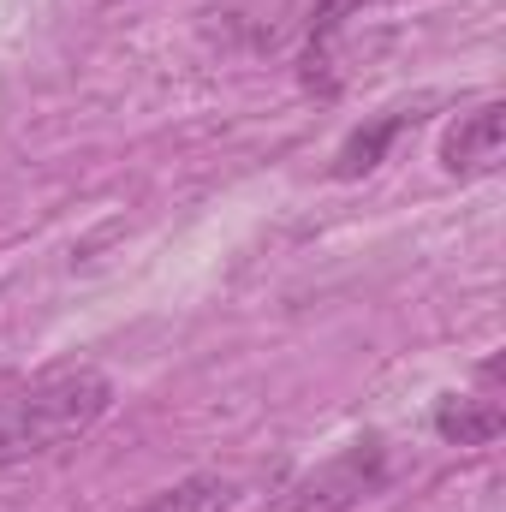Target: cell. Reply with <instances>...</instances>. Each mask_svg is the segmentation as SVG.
I'll return each mask as SVG.
<instances>
[{
	"mask_svg": "<svg viewBox=\"0 0 506 512\" xmlns=\"http://www.w3.org/2000/svg\"><path fill=\"white\" fill-rule=\"evenodd\" d=\"M352 12H364V0H316V6H310V48H304V84H316V78H322V90H334V84H328V42L340 36V24H346Z\"/></svg>",
	"mask_w": 506,
	"mask_h": 512,
	"instance_id": "cell-6",
	"label": "cell"
},
{
	"mask_svg": "<svg viewBox=\"0 0 506 512\" xmlns=\"http://www.w3.org/2000/svg\"><path fill=\"white\" fill-rule=\"evenodd\" d=\"M417 120H423L417 108H393V114H381V120H370V126H358L346 143H340V155H334V179H364L381 155H387V143H393L405 126H417Z\"/></svg>",
	"mask_w": 506,
	"mask_h": 512,
	"instance_id": "cell-5",
	"label": "cell"
},
{
	"mask_svg": "<svg viewBox=\"0 0 506 512\" xmlns=\"http://www.w3.org/2000/svg\"><path fill=\"white\" fill-rule=\"evenodd\" d=\"M108 405H114V382L96 364H66L36 376L24 393L0 399V471L72 447L108 417Z\"/></svg>",
	"mask_w": 506,
	"mask_h": 512,
	"instance_id": "cell-1",
	"label": "cell"
},
{
	"mask_svg": "<svg viewBox=\"0 0 506 512\" xmlns=\"http://www.w3.org/2000/svg\"><path fill=\"white\" fill-rule=\"evenodd\" d=\"M233 507V483L227 477H185V483H173V489H161L155 501H143L137 512H227Z\"/></svg>",
	"mask_w": 506,
	"mask_h": 512,
	"instance_id": "cell-7",
	"label": "cell"
},
{
	"mask_svg": "<svg viewBox=\"0 0 506 512\" xmlns=\"http://www.w3.org/2000/svg\"><path fill=\"white\" fill-rule=\"evenodd\" d=\"M387 477V453L381 441H352L346 453H334L328 465H316L298 489H292V512H352L364 495H376Z\"/></svg>",
	"mask_w": 506,
	"mask_h": 512,
	"instance_id": "cell-2",
	"label": "cell"
},
{
	"mask_svg": "<svg viewBox=\"0 0 506 512\" xmlns=\"http://www.w3.org/2000/svg\"><path fill=\"white\" fill-rule=\"evenodd\" d=\"M506 155V108L501 102H483L471 108L459 126L441 137V167L453 179H477V173H495Z\"/></svg>",
	"mask_w": 506,
	"mask_h": 512,
	"instance_id": "cell-3",
	"label": "cell"
},
{
	"mask_svg": "<svg viewBox=\"0 0 506 512\" xmlns=\"http://www.w3.org/2000/svg\"><path fill=\"white\" fill-rule=\"evenodd\" d=\"M506 429V411L489 393H447L435 405V435L453 441V447H489Z\"/></svg>",
	"mask_w": 506,
	"mask_h": 512,
	"instance_id": "cell-4",
	"label": "cell"
}]
</instances>
